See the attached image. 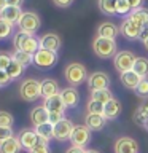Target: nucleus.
I'll use <instances>...</instances> for the list:
<instances>
[{"mask_svg": "<svg viewBox=\"0 0 148 153\" xmlns=\"http://www.w3.org/2000/svg\"><path fill=\"white\" fill-rule=\"evenodd\" d=\"M13 45L16 50L35 54V53L40 50V38H37L35 35H32V33L19 30V32L14 33V37H13Z\"/></svg>", "mask_w": 148, "mask_h": 153, "instance_id": "f257e3e1", "label": "nucleus"}, {"mask_svg": "<svg viewBox=\"0 0 148 153\" xmlns=\"http://www.w3.org/2000/svg\"><path fill=\"white\" fill-rule=\"evenodd\" d=\"M64 76H65V81L69 83V86H80L83 81L88 80V70L86 67L81 64V62H70V64L65 65V70H64Z\"/></svg>", "mask_w": 148, "mask_h": 153, "instance_id": "f03ea898", "label": "nucleus"}, {"mask_svg": "<svg viewBox=\"0 0 148 153\" xmlns=\"http://www.w3.org/2000/svg\"><path fill=\"white\" fill-rule=\"evenodd\" d=\"M92 51L100 59H110V57H115V54L118 53V46L116 42L112 38L95 37L92 40Z\"/></svg>", "mask_w": 148, "mask_h": 153, "instance_id": "7ed1b4c3", "label": "nucleus"}, {"mask_svg": "<svg viewBox=\"0 0 148 153\" xmlns=\"http://www.w3.org/2000/svg\"><path fill=\"white\" fill-rule=\"evenodd\" d=\"M19 94L24 100L32 102L41 97V81L37 78H26L19 85Z\"/></svg>", "mask_w": 148, "mask_h": 153, "instance_id": "20e7f679", "label": "nucleus"}, {"mask_svg": "<svg viewBox=\"0 0 148 153\" xmlns=\"http://www.w3.org/2000/svg\"><path fill=\"white\" fill-rule=\"evenodd\" d=\"M40 26H41V19L37 13H33V11H24L21 14V18H19V21H18L19 30L32 33V35L40 29Z\"/></svg>", "mask_w": 148, "mask_h": 153, "instance_id": "39448f33", "label": "nucleus"}, {"mask_svg": "<svg viewBox=\"0 0 148 153\" xmlns=\"http://www.w3.org/2000/svg\"><path fill=\"white\" fill-rule=\"evenodd\" d=\"M137 56L134 54L132 51H127V50H123V51H118L113 57V65L115 69L118 70V74H124V72H129L134 69V62H135Z\"/></svg>", "mask_w": 148, "mask_h": 153, "instance_id": "423d86ee", "label": "nucleus"}, {"mask_svg": "<svg viewBox=\"0 0 148 153\" xmlns=\"http://www.w3.org/2000/svg\"><path fill=\"white\" fill-rule=\"evenodd\" d=\"M33 64L38 69H51L57 64V53L50 51V50H43L40 48L35 54H33Z\"/></svg>", "mask_w": 148, "mask_h": 153, "instance_id": "0eeeda50", "label": "nucleus"}, {"mask_svg": "<svg viewBox=\"0 0 148 153\" xmlns=\"http://www.w3.org/2000/svg\"><path fill=\"white\" fill-rule=\"evenodd\" d=\"M91 142V131L84 124H78L73 128L70 136V143L73 147H80V148H86Z\"/></svg>", "mask_w": 148, "mask_h": 153, "instance_id": "6e6552de", "label": "nucleus"}, {"mask_svg": "<svg viewBox=\"0 0 148 153\" xmlns=\"http://www.w3.org/2000/svg\"><path fill=\"white\" fill-rule=\"evenodd\" d=\"M16 137H18V140L21 142L22 148H24V150H27V152H30L35 145H38L40 142H43V139L35 132V129H27V128L21 129V131L18 132Z\"/></svg>", "mask_w": 148, "mask_h": 153, "instance_id": "1a4fd4ad", "label": "nucleus"}, {"mask_svg": "<svg viewBox=\"0 0 148 153\" xmlns=\"http://www.w3.org/2000/svg\"><path fill=\"white\" fill-rule=\"evenodd\" d=\"M140 32H142V26L137 24L135 21H132L129 16L119 26V33L124 38H127V40H138L140 38Z\"/></svg>", "mask_w": 148, "mask_h": 153, "instance_id": "9d476101", "label": "nucleus"}, {"mask_svg": "<svg viewBox=\"0 0 148 153\" xmlns=\"http://www.w3.org/2000/svg\"><path fill=\"white\" fill-rule=\"evenodd\" d=\"M88 88L89 91H97V89H104L110 86V75L105 72H92L88 76Z\"/></svg>", "mask_w": 148, "mask_h": 153, "instance_id": "9b49d317", "label": "nucleus"}, {"mask_svg": "<svg viewBox=\"0 0 148 153\" xmlns=\"http://www.w3.org/2000/svg\"><path fill=\"white\" fill-rule=\"evenodd\" d=\"M75 124L70 121V120H61L57 124H54V139L59 142H64V140H70V136H72V131H73Z\"/></svg>", "mask_w": 148, "mask_h": 153, "instance_id": "f8f14e48", "label": "nucleus"}, {"mask_svg": "<svg viewBox=\"0 0 148 153\" xmlns=\"http://www.w3.org/2000/svg\"><path fill=\"white\" fill-rule=\"evenodd\" d=\"M115 153H138V142L132 137H119L115 142Z\"/></svg>", "mask_w": 148, "mask_h": 153, "instance_id": "ddd939ff", "label": "nucleus"}, {"mask_svg": "<svg viewBox=\"0 0 148 153\" xmlns=\"http://www.w3.org/2000/svg\"><path fill=\"white\" fill-rule=\"evenodd\" d=\"M107 118L104 115H97V113H86L84 115V126L89 129L91 132H99L105 128Z\"/></svg>", "mask_w": 148, "mask_h": 153, "instance_id": "4468645a", "label": "nucleus"}, {"mask_svg": "<svg viewBox=\"0 0 148 153\" xmlns=\"http://www.w3.org/2000/svg\"><path fill=\"white\" fill-rule=\"evenodd\" d=\"M61 45H62L61 37L54 32H48L45 35H41V38H40V48H43V50H50V51L57 53Z\"/></svg>", "mask_w": 148, "mask_h": 153, "instance_id": "2eb2a0df", "label": "nucleus"}, {"mask_svg": "<svg viewBox=\"0 0 148 153\" xmlns=\"http://www.w3.org/2000/svg\"><path fill=\"white\" fill-rule=\"evenodd\" d=\"M61 97L64 100L67 108H75L80 102V93L78 89L73 88V86H65L64 89H61Z\"/></svg>", "mask_w": 148, "mask_h": 153, "instance_id": "dca6fc26", "label": "nucleus"}, {"mask_svg": "<svg viewBox=\"0 0 148 153\" xmlns=\"http://www.w3.org/2000/svg\"><path fill=\"white\" fill-rule=\"evenodd\" d=\"M48 117H50V113H48V110L41 105H35L32 110H30V115H29V118H30V123L33 124V128L35 126H40V124L46 123L48 121Z\"/></svg>", "mask_w": 148, "mask_h": 153, "instance_id": "f3484780", "label": "nucleus"}, {"mask_svg": "<svg viewBox=\"0 0 148 153\" xmlns=\"http://www.w3.org/2000/svg\"><path fill=\"white\" fill-rule=\"evenodd\" d=\"M59 93H61L59 83L54 78H43L41 80V97L43 99L53 97V96H56Z\"/></svg>", "mask_w": 148, "mask_h": 153, "instance_id": "a211bd4d", "label": "nucleus"}, {"mask_svg": "<svg viewBox=\"0 0 148 153\" xmlns=\"http://www.w3.org/2000/svg\"><path fill=\"white\" fill-rule=\"evenodd\" d=\"M43 107H45L48 112H59V113H64L67 110L61 94H56V96H53V97L45 99L43 100Z\"/></svg>", "mask_w": 148, "mask_h": 153, "instance_id": "6ab92c4d", "label": "nucleus"}, {"mask_svg": "<svg viewBox=\"0 0 148 153\" xmlns=\"http://www.w3.org/2000/svg\"><path fill=\"white\" fill-rule=\"evenodd\" d=\"M121 102L116 99V97H113V99H110L107 104H105V108H104V117L107 118V120H116L119 115H121Z\"/></svg>", "mask_w": 148, "mask_h": 153, "instance_id": "aec40b11", "label": "nucleus"}, {"mask_svg": "<svg viewBox=\"0 0 148 153\" xmlns=\"http://www.w3.org/2000/svg\"><path fill=\"white\" fill-rule=\"evenodd\" d=\"M118 33H119V27L113 22H102V24H99V27H97V37L115 40V38L118 37Z\"/></svg>", "mask_w": 148, "mask_h": 153, "instance_id": "412c9836", "label": "nucleus"}, {"mask_svg": "<svg viewBox=\"0 0 148 153\" xmlns=\"http://www.w3.org/2000/svg\"><path fill=\"white\" fill-rule=\"evenodd\" d=\"M119 80H121L123 86H126L127 89L135 91L138 83L142 81V76H138L134 70H129V72H124V74H119Z\"/></svg>", "mask_w": 148, "mask_h": 153, "instance_id": "4be33fe9", "label": "nucleus"}, {"mask_svg": "<svg viewBox=\"0 0 148 153\" xmlns=\"http://www.w3.org/2000/svg\"><path fill=\"white\" fill-rule=\"evenodd\" d=\"M21 7H11V5H7L2 11H0V18L5 19V21L11 22V24H18L19 18H21Z\"/></svg>", "mask_w": 148, "mask_h": 153, "instance_id": "5701e85b", "label": "nucleus"}, {"mask_svg": "<svg viewBox=\"0 0 148 153\" xmlns=\"http://www.w3.org/2000/svg\"><path fill=\"white\" fill-rule=\"evenodd\" d=\"M148 120V99H143L142 104L137 107V110L134 112V123L138 124L140 128L145 126Z\"/></svg>", "mask_w": 148, "mask_h": 153, "instance_id": "b1692460", "label": "nucleus"}, {"mask_svg": "<svg viewBox=\"0 0 148 153\" xmlns=\"http://www.w3.org/2000/svg\"><path fill=\"white\" fill-rule=\"evenodd\" d=\"M22 145L18 137H10L7 140L0 142V153H21Z\"/></svg>", "mask_w": 148, "mask_h": 153, "instance_id": "393cba45", "label": "nucleus"}, {"mask_svg": "<svg viewBox=\"0 0 148 153\" xmlns=\"http://www.w3.org/2000/svg\"><path fill=\"white\" fill-rule=\"evenodd\" d=\"M35 132L43 139V140L50 142L51 139H54V124L46 121V123L40 124V126H35Z\"/></svg>", "mask_w": 148, "mask_h": 153, "instance_id": "a878e982", "label": "nucleus"}, {"mask_svg": "<svg viewBox=\"0 0 148 153\" xmlns=\"http://www.w3.org/2000/svg\"><path fill=\"white\" fill-rule=\"evenodd\" d=\"M129 18L132 19V21H135L137 24H140V26H147L148 24V8H137V10H132L131 14H129Z\"/></svg>", "mask_w": 148, "mask_h": 153, "instance_id": "bb28decb", "label": "nucleus"}, {"mask_svg": "<svg viewBox=\"0 0 148 153\" xmlns=\"http://www.w3.org/2000/svg\"><path fill=\"white\" fill-rule=\"evenodd\" d=\"M13 61H16L18 64H21L24 67L33 64V54L30 53H26V51H21V50H14V53L11 54Z\"/></svg>", "mask_w": 148, "mask_h": 153, "instance_id": "cd10ccee", "label": "nucleus"}, {"mask_svg": "<svg viewBox=\"0 0 148 153\" xmlns=\"http://www.w3.org/2000/svg\"><path fill=\"white\" fill-rule=\"evenodd\" d=\"M138 76H142V78H145L148 76V59L143 56H138L135 62H134V69H132Z\"/></svg>", "mask_w": 148, "mask_h": 153, "instance_id": "c85d7f7f", "label": "nucleus"}, {"mask_svg": "<svg viewBox=\"0 0 148 153\" xmlns=\"http://www.w3.org/2000/svg\"><path fill=\"white\" fill-rule=\"evenodd\" d=\"M116 2L118 0H97V5H99V10L104 14L115 16L116 14Z\"/></svg>", "mask_w": 148, "mask_h": 153, "instance_id": "c756f323", "label": "nucleus"}, {"mask_svg": "<svg viewBox=\"0 0 148 153\" xmlns=\"http://www.w3.org/2000/svg\"><path fill=\"white\" fill-rule=\"evenodd\" d=\"M115 96L113 93L110 91L108 88H104V89H97V91H91V99L94 100H99L102 104H107L110 99H113Z\"/></svg>", "mask_w": 148, "mask_h": 153, "instance_id": "7c9ffc66", "label": "nucleus"}, {"mask_svg": "<svg viewBox=\"0 0 148 153\" xmlns=\"http://www.w3.org/2000/svg\"><path fill=\"white\" fill-rule=\"evenodd\" d=\"M24 69H26L24 65L18 64L16 61H11V62H10V65L5 69V72L10 75V78H11V80H16V78H19V76L24 74Z\"/></svg>", "mask_w": 148, "mask_h": 153, "instance_id": "2f4dec72", "label": "nucleus"}, {"mask_svg": "<svg viewBox=\"0 0 148 153\" xmlns=\"http://www.w3.org/2000/svg\"><path fill=\"white\" fill-rule=\"evenodd\" d=\"M104 108H105V104L99 102V100H94V99H89L88 104H86V112L88 113L104 115Z\"/></svg>", "mask_w": 148, "mask_h": 153, "instance_id": "473e14b6", "label": "nucleus"}, {"mask_svg": "<svg viewBox=\"0 0 148 153\" xmlns=\"http://www.w3.org/2000/svg\"><path fill=\"white\" fill-rule=\"evenodd\" d=\"M135 96L137 97H140L142 100L143 99H148V76H145V78H142V81L138 83V86L135 88Z\"/></svg>", "mask_w": 148, "mask_h": 153, "instance_id": "72a5a7b5", "label": "nucleus"}, {"mask_svg": "<svg viewBox=\"0 0 148 153\" xmlns=\"http://www.w3.org/2000/svg\"><path fill=\"white\" fill-rule=\"evenodd\" d=\"M11 32H13V24L0 18V40L10 37V35H11Z\"/></svg>", "mask_w": 148, "mask_h": 153, "instance_id": "f704fd0d", "label": "nucleus"}, {"mask_svg": "<svg viewBox=\"0 0 148 153\" xmlns=\"http://www.w3.org/2000/svg\"><path fill=\"white\" fill-rule=\"evenodd\" d=\"M13 121H14V118H13L11 113H10V112H5V110H0V126H3V128H11V126H13Z\"/></svg>", "mask_w": 148, "mask_h": 153, "instance_id": "c9c22d12", "label": "nucleus"}, {"mask_svg": "<svg viewBox=\"0 0 148 153\" xmlns=\"http://www.w3.org/2000/svg\"><path fill=\"white\" fill-rule=\"evenodd\" d=\"M131 11H132V8L127 0H118L116 2V14H127L129 16Z\"/></svg>", "mask_w": 148, "mask_h": 153, "instance_id": "e433bc0d", "label": "nucleus"}, {"mask_svg": "<svg viewBox=\"0 0 148 153\" xmlns=\"http://www.w3.org/2000/svg\"><path fill=\"white\" fill-rule=\"evenodd\" d=\"M29 153H51V148H50V145H48V142H40L38 145H35L32 148Z\"/></svg>", "mask_w": 148, "mask_h": 153, "instance_id": "4c0bfd02", "label": "nucleus"}, {"mask_svg": "<svg viewBox=\"0 0 148 153\" xmlns=\"http://www.w3.org/2000/svg\"><path fill=\"white\" fill-rule=\"evenodd\" d=\"M13 61L11 54H8V53H3L0 51V70H5L7 67L10 65V62Z\"/></svg>", "mask_w": 148, "mask_h": 153, "instance_id": "58836bf2", "label": "nucleus"}, {"mask_svg": "<svg viewBox=\"0 0 148 153\" xmlns=\"http://www.w3.org/2000/svg\"><path fill=\"white\" fill-rule=\"evenodd\" d=\"M10 137H14L13 129H11V128H3V126H0V142L7 140V139H10Z\"/></svg>", "mask_w": 148, "mask_h": 153, "instance_id": "ea45409f", "label": "nucleus"}, {"mask_svg": "<svg viewBox=\"0 0 148 153\" xmlns=\"http://www.w3.org/2000/svg\"><path fill=\"white\" fill-rule=\"evenodd\" d=\"M50 113V117H48V121H50L51 124H57L61 121V120H64V113H59V112H48Z\"/></svg>", "mask_w": 148, "mask_h": 153, "instance_id": "a19ab883", "label": "nucleus"}, {"mask_svg": "<svg viewBox=\"0 0 148 153\" xmlns=\"http://www.w3.org/2000/svg\"><path fill=\"white\" fill-rule=\"evenodd\" d=\"M53 3H54L56 7H59V8H67V7H70V5L73 3V0H53Z\"/></svg>", "mask_w": 148, "mask_h": 153, "instance_id": "79ce46f5", "label": "nucleus"}, {"mask_svg": "<svg viewBox=\"0 0 148 153\" xmlns=\"http://www.w3.org/2000/svg\"><path fill=\"white\" fill-rule=\"evenodd\" d=\"M10 81H13L11 78H10V75L7 74L5 70H0V83H2V86H5V85H8Z\"/></svg>", "mask_w": 148, "mask_h": 153, "instance_id": "37998d69", "label": "nucleus"}, {"mask_svg": "<svg viewBox=\"0 0 148 153\" xmlns=\"http://www.w3.org/2000/svg\"><path fill=\"white\" fill-rule=\"evenodd\" d=\"M129 5H131V8L132 10H137V8H140L142 7V3H143V0H127Z\"/></svg>", "mask_w": 148, "mask_h": 153, "instance_id": "c03bdc74", "label": "nucleus"}, {"mask_svg": "<svg viewBox=\"0 0 148 153\" xmlns=\"http://www.w3.org/2000/svg\"><path fill=\"white\" fill-rule=\"evenodd\" d=\"M147 38H148V24H147V26H143V27H142L140 38H138V40H142V43H143V42L147 40Z\"/></svg>", "mask_w": 148, "mask_h": 153, "instance_id": "a18cd8bd", "label": "nucleus"}, {"mask_svg": "<svg viewBox=\"0 0 148 153\" xmlns=\"http://www.w3.org/2000/svg\"><path fill=\"white\" fill-rule=\"evenodd\" d=\"M65 153H86V150H84V148H80V147H73V145H72L70 148H67Z\"/></svg>", "mask_w": 148, "mask_h": 153, "instance_id": "49530a36", "label": "nucleus"}, {"mask_svg": "<svg viewBox=\"0 0 148 153\" xmlns=\"http://www.w3.org/2000/svg\"><path fill=\"white\" fill-rule=\"evenodd\" d=\"M24 0H7V5H11V7H21Z\"/></svg>", "mask_w": 148, "mask_h": 153, "instance_id": "de8ad7c7", "label": "nucleus"}, {"mask_svg": "<svg viewBox=\"0 0 148 153\" xmlns=\"http://www.w3.org/2000/svg\"><path fill=\"white\" fill-rule=\"evenodd\" d=\"M5 7H7V0H0V11H2Z\"/></svg>", "mask_w": 148, "mask_h": 153, "instance_id": "09e8293b", "label": "nucleus"}, {"mask_svg": "<svg viewBox=\"0 0 148 153\" xmlns=\"http://www.w3.org/2000/svg\"><path fill=\"white\" fill-rule=\"evenodd\" d=\"M143 46H145V50L148 51V38H147V40H145V42H143Z\"/></svg>", "mask_w": 148, "mask_h": 153, "instance_id": "8fccbe9b", "label": "nucleus"}, {"mask_svg": "<svg viewBox=\"0 0 148 153\" xmlns=\"http://www.w3.org/2000/svg\"><path fill=\"white\" fill-rule=\"evenodd\" d=\"M86 153H100L99 150H86Z\"/></svg>", "mask_w": 148, "mask_h": 153, "instance_id": "3c124183", "label": "nucleus"}, {"mask_svg": "<svg viewBox=\"0 0 148 153\" xmlns=\"http://www.w3.org/2000/svg\"><path fill=\"white\" fill-rule=\"evenodd\" d=\"M143 129H145V131L148 132V120H147V123H145V126H143Z\"/></svg>", "mask_w": 148, "mask_h": 153, "instance_id": "603ef678", "label": "nucleus"}, {"mask_svg": "<svg viewBox=\"0 0 148 153\" xmlns=\"http://www.w3.org/2000/svg\"><path fill=\"white\" fill-rule=\"evenodd\" d=\"M0 88H3V86H2V83H0Z\"/></svg>", "mask_w": 148, "mask_h": 153, "instance_id": "864d4df0", "label": "nucleus"}]
</instances>
